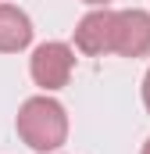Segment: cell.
Masks as SVG:
<instances>
[{
	"instance_id": "cell-1",
	"label": "cell",
	"mask_w": 150,
	"mask_h": 154,
	"mask_svg": "<svg viewBox=\"0 0 150 154\" xmlns=\"http://www.w3.org/2000/svg\"><path fill=\"white\" fill-rule=\"evenodd\" d=\"M14 129L25 140V147H32L36 154H54L68 140V111L50 93H39V97H29L18 108Z\"/></svg>"
},
{
	"instance_id": "cell-2",
	"label": "cell",
	"mask_w": 150,
	"mask_h": 154,
	"mask_svg": "<svg viewBox=\"0 0 150 154\" xmlns=\"http://www.w3.org/2000/svg\"><path fill=\"white\" fill-rule=\"evenodd\" d=\"M75 72V50L61 39H50V43H39L29 57V75L43 93H54L61 86H68V79Z\"/></svg>"
},
{
	"instance_id": "cell-3",
	"label": "cell",
	"mask_w": 150,
	"mask_h": 154,
	"mask_svg": "<svg viewBox=\"0 0 150 154\" xmlns=\"http://www.w3.org/2000/svg\"><path fill=\"white\" fill-rule=\"evenodd\" d=\"M114 43H118V11L111 7H97L75 25V50H82L86 57L114 54Z\"/></svg>"
},
{
	"instance_id": "cell-4",
	"label": "cell",
	"mask_w": 150,
	"mask_h": 154,
	"mask_svg": "<svg viewBox=\"0 0 150 154\" xmlns=\"http://www.w3.org/2000/svg\"><path fill=\"white\" fill-rule=\"evenodd\" d=\"M114 54H122V57H143V54H150V11H140V7L118 11Z\"/></svg>"
},
{
	"instance_id": "cell-5",
	"label": "cell",
	"mask_w": 150,
	"mask_h": 154,
	"mask_svg": "<svg viewBox=\"0 0 150 154\" xmlns=\"http://www.w3.org/2000/svg\"><path fill=\"white\" fill-rule=\"evenodd\" d=\"M29 43H32V18L22 7L0 0V54H18Z\"/></svg>"
},
{
	"instance_id": "cell-6",
	"label": "cell",
	"mask_w": 150,
	"mask_h": 154,
	"mask_svg": "<svg viewBox=\"0 0 150 154\" xmlns=\"http://www.w3.org/2000/svg\"><path fill=\"white\" fill-rule=\"evenodd\" d=\"M143 108L150 111V68H147V75H143Z\"/></svg>"
},
{
	"instance_id": "cell-7",
	"label": "cell",
	"mask_w": 150,
	"mask_h": 154,
	"mask_svg": "<svg viewBox=\"0 0 150 154\" xmlns=\"http://www.w3.org/2000/svg\"><path fill=\"white\" fill-rule=\"evenodd\" d=\"M82 4H93V7H104L107 0H82Z\"/></svg>"
},
{
	"instance_id": "cell-8",
	"label": "cell",
	"mask_w": 150,
	"mask_h": 154,
	"mask_svg": "<svg viewBox=\"0 0 150 154\" xmlns=\"http://www.w3.org/2000/svg\"><path fill=\"white\" fill-rule=\"evenodd\" d=\"M140 154H150V136H147V143H143V151H140Z\"/></svg>"
}]
</instances>
